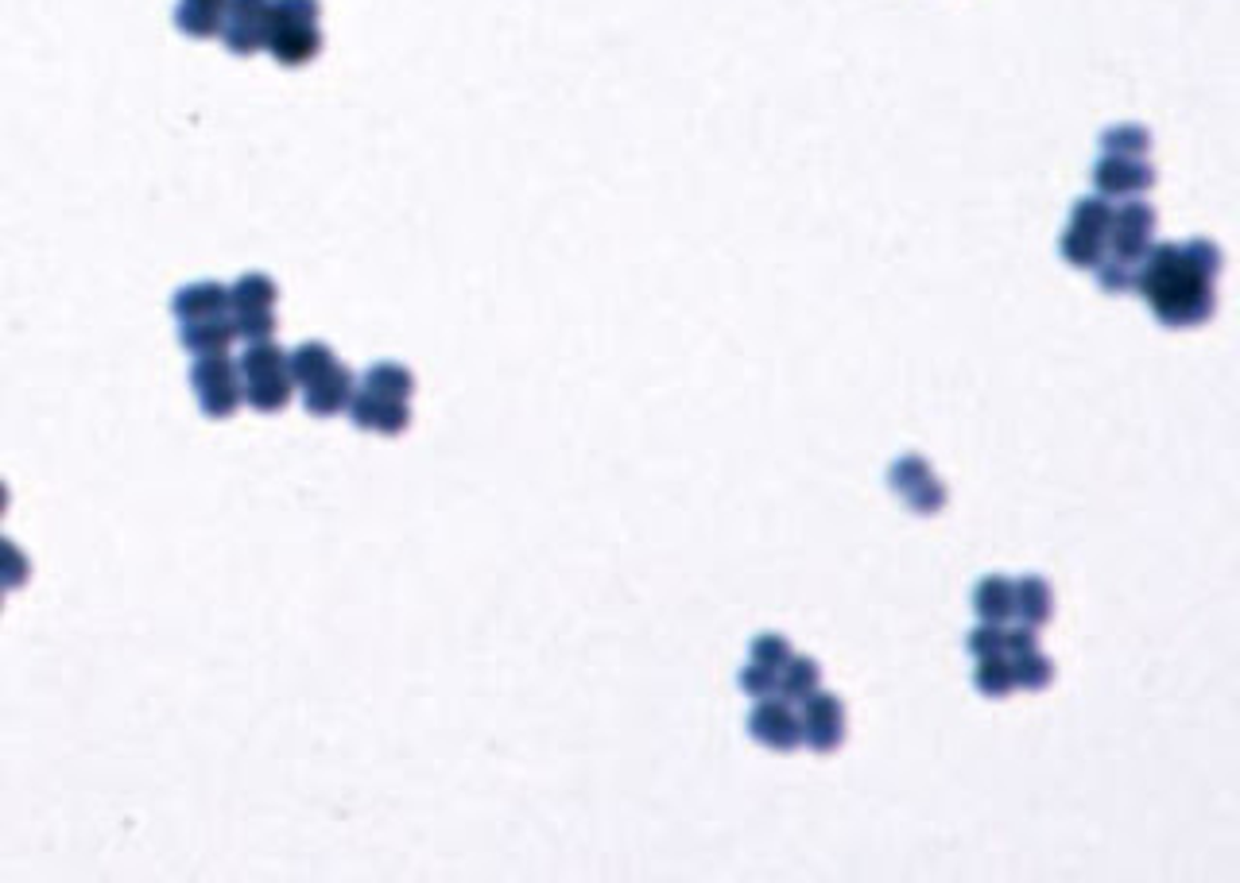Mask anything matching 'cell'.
<instances>
[{
	"label": "cell",
	"instance_id": "obj_23",
	"mask_svg": "<svg viewBox=\"0 0 1240 883\" xmlns=\"http://www.w3.org/2000/svg\"><path fill=\"white\" fill-rule=\"evenodd\" d=\"M222 20H225V12L198 9V4H186V0H178V9H175V27L190 39H218Z\"/></svg>",
	"mask_w": 1240,
	"mask_h": 883
},
{
	"label": "cell",
	"instance_id": "obj_27",
	"mask_svg": "<svg viewBox=\"0 0 1240 883\" xmlns=\"http://www.w3.org/2000/svg\"><path fill=\"white\" fill-rule=\"evenodd\" d=\"M736 686L748 694V698H771V694H780V674L768 671V667H760V662H748L741 674H736Z\"/></svg>",
	"mask_w": 1240,
	"mask_h": 883
},
{
	"label": "cell",
	"instance_id": "obj_17",
	"mask_svg": "<svg viewBox=\"0 0 1240 883\" xmlns=\"http://www.w3.org/2000/svg\"><path fill=\"white\" fill-rule=\"evenodd\" d=\"M974 609L984 624H1008L1016 620V585L1001 574L981 577L974 589Z\"/></svg>",
	"mask_w": 1240,
	"mask_h": 883
},
{
	"label": "cell",
	"instance_id": "obj_20",
	"mask_svg": "<svg viewBox=\"0 0 1240 883\" xmlns=\"http://www.w3.org/2000/svg\"><path fill=\"white\" fill-rule=\"evenodd\" d=\"M287 361H292L295 388H307V384H314L319 376H326L334 364H342L326 341H302L299 349H292V353H287Z\"/></svg>",
	"mask_w": 1240,
	"mask_h": 883
},
{
	"label": "cell",
	"instance_id": "obj_28",
	"mask_svg": "<svg viewBox=\"0 0 1240 883\" xmlns=\"http://www.w3.org/2000/svg\"><path fill=\"white\" fill-rule=\"evenodd\" d=\"M966 651L974 659H989V655H1004V624H977L966 636Z\"/></svg>",
	"mask_w": 1240,
	"mask_h": 883
},
{
	"label": "cell",
	"instance_id": "obj_11",
	"mask_svg": "<svg viewBox=\"0 0 1240 883\" xmlns=\"http://www.w3.org/2000/svg\"><path fill=\"white\" fill-rule=\"evenodd\" d=\"M268 20H272V0H230L218 39L233 54H257L268 43Z\"/></svg>",
	"mask_w": 1240,
	"mask_h": 883
},
{
	"label": "cell",
	"instance_id": "obj_15",
	"mask_svg": "<svg viewBox=\"0 0 1240 883\" xmlns=\"http://www.w3.org/2000/svg\"><path fill=\"white\" fill-rule=\"evenodd\" d=\"M171 310H175L178 322H198V319H218V314H230V287L218 279H195L178 287L175 299H171Z\"/></svg>",
	"mask_w": 1240,
	"mask_h": 883
},
{
	"label": "cell",
	"instance_id": "obj_8",
	"mask_svg": "<svg viewBox=\"0 0 1240 883\" xmlns=\"http://www.w3.org/2000/svg\"><path fill=\"white\" fill-rule=\"evenodd\" d=\"M1155 248V210L1140 198H1128L1120 210L1108 217V237H1105V257L1116 264L1140 268L1143 257Z\"/></svg>",
	"mask_w": 1240,
	"mask_h": 883
},
{
	"label": "cell",
	"instance_id": "obj_3",
	"mask_svg": "<svg viewBox=\"0 0 1240 883\" xmlns=\"http://www.w3.org/2000/svg\"><path fill=\"white\" fill-rule=\"evenodd\" d=\"M322 4L319 0H272L264 51L280 66H307L322 51Z\"/></svg>",
	"mask_w": 1240,
	"mask_h": 883
},
{
	"label": "cell",
	"instance_id": "obj_12",
	"mask_svg": "<svg viewBox=\"0 0 1240 883\" xmlns=\"http://www.w3.org/2000/svg\"><path fill=\"white\" fill-rule=\"evenodd\" d=\"M748 733L756 744L771 751H795L803 744V729H798V709L783 698H760L748 713Z\"/></svg>",
	"mask_w": 1240,
	"mask_h": 883
},
{
	"label": "cell",
	"instance_id": "obj_2",
	"mask_svg": "<svg viewBox=\"0 0 1240 883\" xmlns=\"http://www.w3.org/2000/svg\"><path fill=\"white\" fill-rule=\"evenodd\" d=\"M411 396H416V376H411L408 364L376 361L364 369L346 411L354 426L392 438V434H404L411 426Z\"/></svg>",
	"mask_w": 1240,
	"mask_h": 883
},
{
	"label": "cell",
	"instance_id": "obj_33",
	"mask_svg": "<svg viewBox=\"0 0 1240 883\" xmlns=\"http://www.w3.org/2000/svg\"><path fill=\"white\" fill-rule=\"evenodd\" d=\"M0 605H4V589H0Z\"/></svg>",
	"mask_w": 1240,
	"mask_h": 883
},
{
	"label": "cell",
	"instance_id": "obj_1",
	"mask_svg": "<svg viewBox=\"0 0 1240 883\" xmlns=\"http://www.w3.org/2000/svg\"><path fill=\"white\" fill-rule=\"evenodd\" d=\"M1222 248L1214 240L1155 245L1136 268V287L1152 302V314L1170 329H1194L1214 314V279L1222 275Z\"/></svg>",
	"mask_w": 1240,
	"mask_h": 883
},
{
	"label": "cell",
	"instance_id": "obj_31",
	"mask_svg": "<svg viewBox=\"0 0 1240 883\" xmlns=\"http://www.w3.org/2000/svg\"><path fill=\"white\" fill-rule=\"evenodd\" d=\"M186 4H198V9H213V12H225V4H230V0H186Z\"/></svg>",
	"mask_w": 1240,
	"mask_h": 883
},
{
	"label": "cell",
	"instance_id": "obj_30",
	"mask_svg": "<svg viewBox=\"0 0 1240 883\" xmlns=\"http://www.w3.org/2000/svg\"><path fill=\"white\" fill-rule=\"evenodd\" d=\"M1028 651H1039V627H1031V624L1008 627L1004 624V655L1016 659V655H1028Z\"/></svg>",
	"mask_w": 1240,
	"mask_h": 883
},
{
	"label": "cell",
	"instance_id": "obj_6",
	"mask_svg": "<svg viewBox=\"0 0 1240 883\" xmlns=\"http://www.w3.org/2000/svg\"><path fill=\"white\" fill-rule=\"evenodd\" d=\"M1108 217H1113L1108 198L1093 195V198H1078V202H1074L1070 225H1066L1063 240H1058V252H1063L1066 264L1086 272V268H1098L1101 260H1105Z\"/></svg>",
	"mask_w": 1240,
	"mask_h": 883
},
{
	"label": "cell",
	"instance_id": "obj_10",
	"mask_svg": "<svg viewBox=\"0 0 1240 883\" xmlns=\"http://www.w3.org/2000/svg\"><path fill=\"white\" fill-rule=\"evenodd\" d=\"M798 729H803V744L815 751H838L845 741V706L830 689H815L806 701H798Z\"/></svg>",
	"mask_w": 1240,
	"mask_h": 883
},
{
	"label": "cell",
	"instance_id": "obj_14",
	"mask_svg": "<svg viewBox=\"0 0 1240 883\" xmlns=\"http://www.w3.org/2000/svg\"><path fill=\"white\" fill-rule=\"evenodd\" d=\"M354 372L346 369V364H334V369L326 372V376H319L314 384H307L302 391V407H307L314 419H334L342 415L349 407V399H354Z\"/></svg>",
	"mask_w": 1240,
	"mask_h": 883
},
{
	"label": "cell",
	"instance_id": "obj_5",
	"mask_svg": "<svg viewBox=\"0 0 1240 883\" xmlns=\"http://www.w3.org/2000/svg\"><path fill=\"white\" fill-rule=\"evenodd\" d=\"M275 302H280V287L272 275L264 272H245L230 287V319L240 341H272L275 337Z\"/></svg>",
	"mask_w": 1240,
	"mask_h": 883
},
{
	"label": "cell",
	"instance_id": "obj_26",
	"mask_svg": "<svg viewBox=\"0 0 1240 883\" xmlns=\"http://www.w3.org/2000/svg\"><path fill=\"white\" fill-rule=\"evenodd\" d=\"M791 639L788 636H776V632H760V636L753 639V662H760V667H768V671L780 674L783 662L791 659Z\"/></svg>",
	"mask_w": 1240,
	"mask_h": 883
},
{
	"label": "cell",
	"instance_id": "obj_18",
	"mask_svg": "<svg viewBox=\"0 0 1240 883\" xmlns=\"http://www.w3.org/2000/svg\"><path fill=\"white\" fill-rule=\"evenodd\" d=\"M815 689H822V667H818V659H810V655H791L780 671V698L798 706V701H806Z\"/></svg>",
	"mask_w": 1240,
	"mask_h": 883
},
{
	"label": "cell",
	"instance_id": "obj_9",
	"mask_svg": "<svg viewBox=\"0 0 1240 883\" xmlns=\"http://www.w3.org/2000/svg\"><path fill=\"white\" fill-rule=\"evenodd\" d=\"M888 485H892V493L900 496L915 515H934L946 508V485L934 477V469H930L919 453L895 458L892 469H888Z\"/></svg>",
	"mask_w": 1240,
	"mask_h": 883
},
{
	"label": "cell",
	"instance_id": "obj_19",
	"mask_svg": "<svg viewBox=\"0 0 1240 883\" xmlns=\"http://www.w3.org/2000/svg\"><path fill=\"white\" fill-rule=\"evenodd\" d=\"M1012 585H1016V620H1019V624L1043 627L1046 620H1051V612H1054L1051 585H1046L1039 574L1019 577V582H1012Z\"/></svg>",
	"mask_w": 1240,
	"mask_h": 883
},
{
	"label": "cell",
	"instance_id": "obj_13",
	"mask_svg": "<svg viewBox=\"0 0 1240 883\" xmlns=\"http://www.w3.org/2000/svg\"><path fill=\"white\" fill-rule=\"evenodd\" d=\"M1155 167L1148 160H1120V156H1101L1093 163V186L1101 198H1136L1152 190Z\"/></svg>",
	"mask_w": 1240,
	"mask_h": 883
},
{
	"label": "cell",
	"instance_id": "obj_16",
	"mask_svg": "<svg viewBox=\"0 0 1240 883\" xmlns=\"http://www.w3.org/2000/svg\"><path fill=\"white\" fill-rule=\"evenodd\" d=\"M233 341H237V329H233L230 314H218V319H198V322H178V345H183L186 353H195V357L230 353Z\"/></svg>",
	"mask_w": 1240,
	"mask_h": 883
},
{
	"label": "cell",
	"instance_id": "obj_4",
	"mask_svg": "<svg viewBox=\"0 0 1240 883\" xmlns=\"http://www.w3.org/2000/svg\"><path fill=\"white\" fill-rule=\"evenodd\" d=\"M245 403L260 415H280L295 396L292 361L275 341H248V349L237 361Z\"/></svg>",
	"mask_w": 1240,
	"mask_h": 883
},
{
	"label": "cell",
	"instance_id": "obj_7",
	"mask_svg": "<svg viewBox=\"0 0 1240 883\" xmlns=\"http://www.w3.org/2000/svg\"><path fill=\"white\" fill-rule=\"evenodd\" d=\"M190 388H195L198 407H202L206 419H233L237 407L245 403L240 369L230 353L195 357V364H190Z\"/></svg>",
	"mask_w": 1240,
	"mask_h": 883
},
{
	"label": "cell",
	"instance_id": "obj_22",
	"mask_svg": "<svg viewBox=\"0 0 1240 883\" xmlns=\"http://www.w3.org/2000/svg\"><path fill=\"white\" fill-rule=\"evenodd\" d=\"M977 689L984 698L1001 701L1016 689V674H1012V659L1008 655H989V659H977V674H974Z\"/></svg>",
	"mask_w": 1240,
	"mask_h": 883
},
{
	"label": "cell",
	"instance_id": "obj_21",
	"mask_svg": "<svg viewBox=\"0 0 1240 883\" xmlns=\"http://www.w3.org/2000/svg\"><path fill=\"white\" fill-rule=\"evenodd\" d=\"M1152 136L1140 124H1116L1101 136V156H1120V160H1148Z\"/></svg>",
	"mask_w": 1240,
	"mask_h": 883
},
{
	"label": "cell",
	"instance_id": "obj_25",
	"mask_svg": "<svg viewBox=\"0 0 1240 883\" xmlns=\"http://www.w3.org/2000/svg\"><path fill=\"white\" fill-rule=\"evenodd\" d=\"M1012 674H1016V686L1024 689H1046L1054 682V667L1043 651H1028L1012 659Z\"/></svg>",
	"mask_w": 1240,
	"mask_h": 883
},
{
	"label": "cell",
	"instance_id": "obj_29",
	"mask_svg": "<svg viewBox=\"0 0 1240 883\" xmlns=\"http://www.w3.org/2000/svg\"><path fill=\"white\" fill-rule=\"evenodd\" d=\"M1093 272H1098L1101 291H1108V295H1125V291H1132V287H1136V268L1116 264V260H1108V257L1101 260Z\"/></svg>",
	"mask_w": 1240,
	"mask_h": 883
},
{
	"label": "cell",
	"instance_id": "obj_24",
	"mask_svg": "<svg viewBox=\"0 0 1240 883\" xmlns=\"http://www.w3.org/2000/svg\"><path fill=\"white\" fill-rule=\"evenodd\" d=\"M27 582H32V558L24 555V547L0 535V589H24Z\"/></svg>",
	"mask_w": 1240,
	"mask_h": 883
},
{
	"label": "cell",
	"instance_id": "obj_32",
	"mask_svg": "<svg viewBox=\"0 0 1240 883\" xmlns=\"http://www.w3.org/2000/svg\"><path fill=\"white\" fill-rule=\"evenodd\" d=\"M9 503H12V493H9V485H4V481H0V520H4V515H9Z\"/></svg>",
	"mask_w": 1240,
	"mask_h": 883
}]
</instances>
